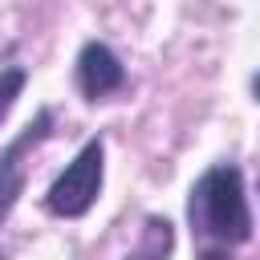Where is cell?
Instances as JSON below:
<instances>
[{
    "mask_svg": "<svg viewBox=\"0 0 260 260\" xmlns=\"http://www.w3.org/2000/svg\"><path fill=\"white\" fill-rule=\"evenodd\" d=\"M24 81H28V69H20V65H12V69H0V122L12 114L16 98L24 93Z\"/></svg>",
    "mask_w": 260,
    "mask_h": 260,
    "instance_id": "5b68a950",
    "label": "cell"
},
{
    "mask_svg": "<svg viewBox=\"0 0 260 260\" xmlns=\"http://www.w3.org/2000/svg\"><path fill=\"white\" fill-rule=\"evenodd\" d=\"M49 130H53V110H41V114L4 146V154H0V223H4V215L16 207V199L24 195V154L37 150V146L49 138Z\"/></svg>",
    "mask_w": 260,
    "mask_h": 260,
    "instance_id": "3957f363",
    "label": "cell"
},
{
    "mask_svg": "<svg viewBox=\"0 0 260 260\" xmlns=\"http://www.w3.org/2000/svg\"><path fill=\"white\" fill-rule=\"evenodd\" d=\"M187 219H191L199 260H232V252L252 240V207H248L244 171L232 162L207 167L191 187Z\"/></svg>",
    "mask_w": 260,
    "mask_h": 260,
    "instance_id": "6da1fadb",
    "label": "cell"
},
{
    "mask_svg": "<svg viewBox=\"0 0 260 260\" xmlns=\"http://www.w3.org/2000/svg\"><path fill=\"white\" fill-rule=\"evenodd\" d=\"M102 179H106V142L102 138H89L73 162H65V171L49 183L45 191V211L57 215V219H81L98 195H102Z\"/></svg>",
    "mask_w": 260,
    "mask_h": 260,
    "instance_id": "7a4b0ae2",
    "label": "cell"
},
{
    "mask_svg": "<svg viewBox=\"0 0 260 260\" xmlns=\"http://www.w3.org/2000/svg\"><path fill=\"white\" fill-rule=\"evenodd\" d=\"M77 85H81V93L89 102H102V98H110V93H118L126 85V69H122L118 53L106 41L81 45V53H77Z\"/></svg>",
    "mask_w": 260,
    "mask_h": 260,
    "instance_id": "277c9868",
    "label": "cell"
}]
</instances>
